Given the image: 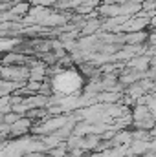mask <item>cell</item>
Returning a JSON list of instances; mask_svg holds the SVG:
<instances>
[{
	"instance_id": "cell-1",
	"label": "cell",
	"mask_w": 156,
	"mask_h": 157,
	"mask_svg": "<svg viewBox=\"0 0 156 157\" xmlns=\"http://www.w3.org/2000/svg\"><path fill=\"white\" fill-rule=\"evenodd\" d=\"M83 84V78L79 77L76 71H63V73H59L57 77L53 78V88L57 90V91H61V93H74L76 90H77L79 86Z\"/></svg>"
}]
</instances>
